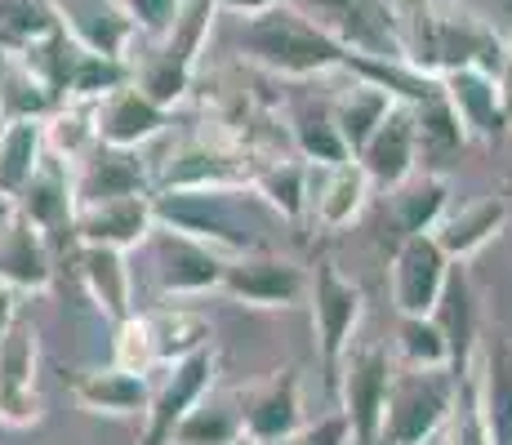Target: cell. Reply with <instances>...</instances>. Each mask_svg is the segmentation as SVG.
<instances>
[{"label":"cell","instance_id":"1","mask_svg":"<svg viewBox=\"0 0 512 445\" xmlns=\"http://www.w3.org/2000/svg\"><path fill=\"white\" fill-rule=\"evenodd\" d=\"M236 49L254 67L285 81H317L330 72H348L352 54L334 36H326L299 5H277L259 18H245L236 32Z\"/></svg>","mask_w":512,"mask_h":445},{"label":"cell","instance_id":"2","mask_svg":"<svg viewBox=\"0 0 512 445\" xmlns=\"http://www.w3.org/2000/svg\"><path fill=\"white\" fill-rule=\"evenodd\" d=\"M259 196L250 187H183V192H152L156 227L183 232L192 241L214 245L219 254H263V227L250 219Z\"/></svg>","mask_w":512,"mask_h":445},{"label":"cell","instance_id":"3","mask_svg":"<svg viewBox=\"0 0 512 445\" xmlns=\"http://www.w3.org/2000/svg\"><path fill=\"white\" fill-rule=\"evenodd\" d=\"M406 45L410 67L428 76H446L455 67H481V72L495 76L499 54H504V36L481 14H468L455 5H432V0H423L419 18L406 27Z\"/></svg>","mask_w":512,"mask_h":445},{"label":"cell","instance_id":"4","mask_svg":"<svg viewBox=\"0 0 512 445\" xmlns=\"http://www.w3.org/2000/svg\"><path fill=\"white\" fill-rule=\"evenodd\" d=\"M455 374L450 370H419V365H401L392 374L388 405H383V445H432L441 428L450 423L455 410Z\"/></svg>","mask_w":512,"mask_h":445},{"label":"cell","instance_id":"5","mask_svg":"<svg viewBox=\"0 0 512 445\" xmlns=\"http://www.w3.org/2000/svg\"><path fill=\"white\" fill-rule=\"evenodd\" d=\"M303 14L334 36L352 58H374V63H410L406 27L388 0H303Z\"/></svg>","mask_w":512,"mask_h":445},{"label":"cell","instance_id":"6","mask_svg":"<svg viewBox=\"0 0 512 445\" xmlns=\"http://www.w3.org/2000/svg\"><path fill=\"white\" fill-rule=\"evenodd\" d=\"M308 308H312V334H317V361L326 374V388L334 392L339 379V365L352 348V334H357L361 316H366V294L352 276L339 272L334 259H321L312 267L308 281Z\"/></svg>","mask_w":512,"mask_h":445},{"label":"cell","instance_id":"7","mask_svg":"<svg viewBox=\"0 0 512 445\" xmlns=\"http://www.w3.org/2000/svg\"><path fill=\"white\" fill-rule=\"evenodd\" d=\"M392 356L379 343H352L348 356L339 365V379H334V397L343 405V419L352 428V445H374L383 428V405H388L392 388Z\"/></svg>","mask_w":512,"mask_h":445},{"label":"cell","instance_id":"8","mask_svg":"<svg viewBox=\"0 0 512 445\" xmlns=\"http://www.w3.org/2000/svg\"><path fill=\"white\" fill-rule=\"evenodd\" d=\"M41 410V334L32 321H14L0 334V423L32 428Z\"/></svg>","mask_w":512,"mask_h":445},{"label":"cell","instance_id":"9","mask_svg":"<svg viewBox=\"0 0 512 445\" xmlns=\"http://www.w3.org/2000/svg\"><path fill=\"white\" fill-rule=\"evenodd\" d=\"M308 281L312 272H303L299 263L281 259V254H241V259H228V272H223L219 290L228 294L232 303H245V308H263V312H285L299 308L308 299Z\"/></svg>","mask_w":512,"mask_h":445},{"label":"cell","instance_id":"10","mask_svg":"<svg viewBox=\"0 0 512 445\" xmlns=\"http://www.w3.org/2000/svg\"><path fill=\"white\" fill-rule=\"evenodd\" d=\"M446 250H441L432 236H401L397 250H392L388 267V285H392V308L397 316H432L441 303L450 276Z\"/></svg>","mask_w":512,"mask_h":445},{"label":"cell","instance_id":"11","mask_svg":"<svg viewBox=\"0 0 512 445\" xmlns=\"http://www.w3.org/2000/svg\"><path fill=\"white\" fill-rule=\"evenodd\" d=\"M165 383L152 388V405L143 414V445H170L174 441V428L187 419L196 401L214 388V374H219V352L205 348V352H192L183 361L165 365Z\"/></svg>","mask_w":512,"mask_h":445},{"label":"cell","instance_id":"12","mask_svg":"<svg viewBox=\"0 0 512 445\" xmlns=\"http://www.w3.org/2000/svg\"><path fill=\"white\" fill-rule=\"evenodd\" d=\"M152 254H156V285L170 299H196V294H214L228 272V254L214 245L192 241L183 232L156 227L152 232Z\"/></svg>","mask_w":512,"mask_h":445},{"label":"cell","instance_id":"13","mask_svg":"<svg viewBox=\"0 0 512 445\" xmlns=\"http://www.w3.org/2000/svg\"><path fill=\"white\" fill-rule=\"evenodd\" d=\"M14 214H23V219L32 223L49 245L72 250V245H76V236H72V223H76L72 165L45 152V161H41V170L32 174V183L14 196Z\"/></svg>","mask_w":512,"mask_h":445},{"label":"cell","instance_id":"14","mask_svg":"<svg viewBox=\"0 0 512 445\" xmlns=\"http://www.w3.org/2000/svg\"><path fill=\"white\" fill-rule=\"evenodd\" d=\"M352 161L366 170L370 187H383V192H392V187H401L410 174L419 170V125H415V107L410 103H397L388 116L379 121V130L366 138V147H361Z\"/></svg>","mask_w":512,"mask_h":445},{"label":"cell","instance_id":"15","mask_svg":"<svg viewBox=\"0 0 512 445\" xmlns=\"http://www.w3.org/2000/svg\"><path fill=\"white\" fill-rule=\"evenodd\" d=\"M303 432V388L299 370H277L263 388L245 397L241 445H277Z\"/></svg>","mask_w":512,"mask_h":445},{"label":"cell","instance_id":"16","mask_svg":"<svg viewBox=\"0 0 512 445\" xmlns=\"http://www.w3.org/2000/svg\"><path fill=\"white\" fill-rule=\"evenodd\" d=\"M441 81V98L450 103L459 130L468 134V143H499L508 134V116L499 103V85L490 72L481 67H455V72L437 76Z\"/></svg>","mask_w":512,"mask_h":445},{"label":"cell","instance_id":"17","mask_svg":"<svg viewBox=\"0 0 512 445\" xmlns=\"http://www.w3.org/2000/svg\"><path fill=\"white\" fill-rule=\"evenodd\" d=\"M72 192H76V210L98 201H116V196H152V174H147L139 152L98 143L90 156H81L72 165Z\"/></svg>","mask_w":512,"mask_h":445},{"label":"cell","instance_id":"18","mask_svg":"<svg viewBox=\"0 0 512 445\" xmlns=\"http://www.w3.org/2000/svg\"><path fill=\"white\" fill-rule=\"evenodd\" d=\"M156 214L152 196H116V201L81 205L72 223L76 245H103V250H134V245L152 241Z\"/></svg>","mask_w":512,"mask_h":445},{"label":"cell","instance_id":"19","mask_svg":"<svg viewBox=\"0 0 512 445\" xmlns=\"http://www.w3.org/2000/svg\"><path fill=\"white\" fill-rule=\"evenodd\" d=\"M183 187H250V165L223 143H196L165 156L161 174L152 178V192H183Z\"/></svg>","mask_w":512,"mask_h":445},{"label":"cell","instance_id":"20","mask_svg":"<svg viewBox=\"0 0 512 445\" xmlns=\"http://www.w3.org/2000/svg\"><path fill=\"white\" fill-rule=\"evenodd\" d=\"M165 125H170V112H165L161 103H152L134 81L112 89L103 103H94V130H98V143L103 147L139 152V147L152 143Z\"/></svg>","mask_w":512,"mask_h":445},{"label":"cell","instance_id":"21","mask_svg":"<svg viewBox=\"0 0 512 445\" xmlns=\"http://www.w3.org/2000/svg\"><path fill=\"white\" fill-rule=\"evenodd\" d=\"M370 196V178L357 161L343 165H308V214L317 219L321 232H343L361 219Z\"/></svg>","mask_w":512,"mask_h":445},{"label":"cell","instance_id":"22","mask_svg":"<svg viewBox=\"0 0 512 445\" xmlns=\"http://www.w3.org/2000/svg\"><path fill=\"white\" fill-rule=\"evenodd\" d=\"M0 285L14 294H45L54 285V245L14 210L0 223Z\"/></svg>","mask_w":512,"mask_h":445},{"label":"cell","instance_id":"23","mask_svg":"<svg viewBox=\"0 0 512 445\" xmlns=\"http://www.w3.org/2000/svg\"><path fill=\"white\" fill-rule=\"evenodd\" d=\"M432 321H437L441 339L450 348V374H455V383L468 379L472 365H477V299H472V281H468L464 263L450 267Z\"/></svg>","mask_w":512,"mask_h":445},{"label":"cell","instance_id":"24","mask_svg":"<svg viewBox=\"0 0 512 445\" xmlns=\"http://www.w3.org/2000/svg\"><path fill=\"white\" fill-rule=\"evenodd\" d=\"M76 276H81L85 294L103 316L125 321L134 312V276L121 250H103V245H72Z\"/></svg>","mask_w":512,"mask_h":445},{"label":"cell","instance_id":"25","mask_svg":"<svg viewBox=\"0 0 512 445\" xmlns=\"http://www.w3.org/2000/svg\"><path fill=\"white\" fill-rule=\"evenodd\" d=\"M504 227H508V201L504 196H481V201H468L459 210H446V219L437 223L432 241L446 250L450 263H464L477 250H486Z\"/></svg>","mask_w":512,"mask_h":445},{"label":"cell","instance_id":"26","mask_svg":"<svg viewBox=\"0 0 512 445\" xmlns=\"http://www.w3.org/2000/svg\"><path fill=\"white\" fill-rule=\"evenodd\" d=\"M72 397L81 410L90 414H107V419H134V414H147L152 405V379L147 374H130V370H85L81 379L72 383Z\"/></svg>","mask_w":512,"mask_h":445},{"label":"cell","instance_id":"27","mask_svg":"<svg viewBox=\"0 0 512 445\" xmlns=\"http://www.w3.org/2000/svg\"><path fill=\"white\" fill-rule=\"evenodd\" d=\"M472 379H477V405L490 445H512V348L504 339L490 343L486 356H477Z\"/></svg>","mask_w":512,"mask_h":445},{"label":"cell","instance_id":"28","mask_svg":"<svg viewBox=\"0 0 512 445\" xmlns=\"http://www.w3.org/2000/svg\"><path fill=\"white\" fill-rule=\"evenodd\" d=\"M388 196H392V223H397L401 236H432L450 210V178L432 170H415Z\"/></svg>","mask_w":512,"mask_h":445},{"label":"cell","instance_id":"29","mask_svg":"<svg viewBox=\"0 0 512 445\" xmlns=\"http://www.w3.org/2000/svg\"><path fill=\"white\" fill-rule=\"evenodd\" d=\"M392 107H397V98H392L388 89L361 81V76H352V81L330 98L334 130H339L343 147H348V156H357L361 147H366V138L379 130V121L392 112Z\"/></svg>","mask_w":512,"mask_h":445},{"label":"cell","instance_id":"30","mask_svg":"<svg viewBox=\"0 0 512 445\" xmlns=\"http://www.w3.org/2000/svg\"><path fill=\"white\" fill-rule=\"evenodd\" d=\"M45 161V121H5L0 130V201L14 205V196L32 183Z\"/></svg>","mask_w":512,"mask_h":445},{"label":"cell","instance_id":"31","mask_svg":"<svg viewBox=\"0 0 512 445\" xmlns=\"http://www.w3.org/2000/svg\"><path fill=\"white\" fill-rule=\"evenodd\" d=\"M250 192L285 223H303V214H308V165L268 161L263 170H250Z\"/></svg>","mask_w":512,"mask_h":445},{"label":"cell","instance_id":"32","mask_svg":"<svg viewBox=\"0 0 512 445\" xmlns=\"http://www.w3.org/2000/svg\"><path fill=\"white\" fill-rule=\"evenodd\" d=\"M147 330H152L156 365H174L192 352L210 348V321L192 308H156L147 312Z\"/></svg>","mask_w":512,"mask_h":445},{"label":"cell","instance_id":"33","mask_svg":"<svg viewBox=\"0 0 512 445\" xmlns=\"http://www.w3.org/2000/svg\"><path fill=\"white\" fill-rule=\"evenodd\" d=\"M170 445H241V405L210 388L174 428Z\"/></svg>","mask_w":512,"mask_h":445},{"label":"cell","instance_id":"34","mask_svg":"<svg viewBox=\"0 0 512 445\" xmlns=\"http://www.w3.org/2000/svg\"><path fill=\"white\" fill-rule=\"evenodd\" d=\"M290 138H294V152L303 156V165H343L352 161L348 147H343L339 130H334V116L330 103H299L290 116Z\"/></svg>","mask_w":512,"mask_h":445},{"label":"cell","instance_id":"35","mask_svg":"<svg viewBox=\"0 0 512 445\" xmlns=\"http://www.w3.org/2000/svg\"><path fill=\"white\" fill-rule=\"evenodd\" d=\"M98 147L94 130V103H58L45 121V152L58 161L76 165L81 156H90Z\"/></svg>","mask_w":512,"mask_h":445},{"label":"cell","instance_id":"36","mask_svg":"<svg viewBox=\"0 0 512 445\" xmlns=\"http://www.w3.org/2000/svg\"><path fill=\"white\" fill-rule=\"evenodd\" d=\"M58 107V98L27 72L23 63L9 58V72L0 81V116L5 121H49V112Z\"/></svg>","mask_w":512,"mask_h":445},{"label":"cell","instance_id":"37","mask_svg":"<svg viewBox=\"0 0 512 445\" xmlns=\"http://www.w3.org/2000/svg\"><path fill=\"white\" fill-rule=\"evenodd\" d=\"M192 67L179 63L174 54H165V49H156L152 58H143L139 67H134V85L143 89L152 103H161L165 112H174V103H183L187 89H192Z\"/></svg>","mask_w":512,"mask_h":445},{"label":"cell","instance_id":"38","mask_svg":"<svg viewBox=\"0 0 512 445\" xmlns=\"http://www.w3.org/2000/svg\"><path fill=\"white\" fill-rule=\"evenodd\" d=\"M397 348H401V361L406 365H419V370H450V348L432 316H401Z\"/></svg>","mask_w":512,"mask_h":445},{"label":"cell","instance_id":"39","mask_svg":"<svg viewBox=\"0 0 512 445\" xmlns=\"http://www.w3.org/2000/svg\"><path fill=\"white\" fill-rule=\"evenodd\" d=\"M415 125H419V156H441L468 143V134L459 130L455 112H450V103L441 94L415 103Z\"/></svg>","mask_w":512,"mask_h":445},{"label":"cell","instance_id":"40","mask_svg":"<svg viewBox=\"0 0 512 445\" xmlns=\"http://www.w3.org/2000/svg\"><path fill=\"white\" fill-rule=\"evenodd\" d=\"M112 365H116V370H130V374H152V370H156V348H152V330H147V316L130 312L125 321H116Z\"/></svg>","mask_w":512,"mask_h":445},{"label":"cell","instance_id":"41","mask_svg":"<svg viewBox=\"0 0 512 445\" xmlns=\"http://www.w3.org/2000/svg\"><path fill=\"white\" fill-rule=\"evenodd\" d=\"M446 445H490V432L481 423V405H477V379H459L455 388V410H450L446 423Z\"/></svg>","mask_w":512,"mask_h":445},{"label":"cell","instance_id":"42","mask_svg":"<svg viewBox=\"0 0 512 445\" xmlns=\"http://www.w3.org/2000/svg\"><path fill=\"white\" fill-rule=\"evenodd\" d=\"M112 5L130 18L134 32L152 36V41H165L174 18H179V0H112Z\"/></svg>","mask_w":512,"mask_h":445},{"label":"cell","instance_id":"43","mask_svg":"<svg viewBox=\"0 0 512 445\" xmlns=\"http://www.w3.org/2000/svg\"><path fill=\"white\" fill-rule=\"evenodd\" d=\"M299 441H303V445H352V428H348V419H343V414L334 410V414H326L321 423L303 428V432H299Z\"/></svg>","mask_w":512,"mask_h":445},{"label":"cell","instance_id":"44","mask_svg":"<svg viewBox=\"0 0 512 445\" xmlns=\"http://www.w3.org/2000/svg\"><path fill=\"white\" fill-rule=\"evenodd\" d=\"M219 5V14H228V18H259V14H268V9H277L285 5V0H214Z\"/></svg>","mask_w":512,"mask_h":445},{"label":"cell","instance_id":"45","mask_svg":"<svg viewBox=\"0 0 512 445\" xmlns=\"http://www.w3.org/2000/svg\"><path fill=\"white\" fill-rule=\"evenodd\" d=\"M495 85H499V103H504V116L512 121V32L504 36V54H499Z\"/></svg>","mask_w":512,"mask_h":445},{"label":"cell","instance_id":"46","mask_svg":"<svg viewBox=\"0 0 512 445\" xmlns=\"http://www.w3.org/2000/svg\"><path fill=\"white\" fill-rule=\"evenodd\" d=\"M14 321H18V294L9 290V285H0V334H5Z\"/></svg>","mask_w":512,"mask_h":445},{"label":"cell","instance_id":"47","mask_svg":"<svg viewBox=\"0 0 512 445\" xmlns=\"http://www.w3.org/2000/svg\"><path fill=\"white\" fill-rule=\"evenodd\" d=\"M490 5H495V9H499V14H504V18H508V23H512V0H490Z\"/></svg>","mask_w":512,"mask_h":445},{"label":"cell","instance_id":"48","mask_svg":"<svg viewBox=\"0 0 512 445\" xmlns=\"http://www.w3.org/2000/svg\"><path fill=\"white\" fill-rule=\"evenodd\" d=\"M9 210H14V205H5V201H0V223H5V219H9Z\"/></svg>","mask_w":512,"mask_h":445},{"label":"cell","instance_id":"49","mask_svg":"<svg viewBox=\"0 0 512 445\" xmlns=\"http://www.w3.org/2000/svg\"><path fill=\"white\" fill-rule=\"evenodd\" d=\"M277 445H303V441H299V437H290V441H277Z\"/></svg>","mask_w":512,"mask_h":445},{"label":"cell","instance_id":"50","mask_svg":"<svg viewBox=\"0 0 512 445\" xmlns=\"http://www.w3.org/2000/svg\"><path fill=\"white\" fill-rule=\"evenodd\" d=\"M388 5H392V9H401V5H406V0H388Z\"/></svg>","mask_w":512,"mask_h":445},{"label":"cell","instance_id":"51","mask_svg":"<svg viewBox=\"0 0 512 445\" xmlns=\"http://www.w3.org/2000/svg\"><path fill=\"white\" fill-rule=\"evenodd\" d=\"M0 130H5V116H0Z\"/></svg>","mask_w":512,"mask_h":445}]
</instances>
